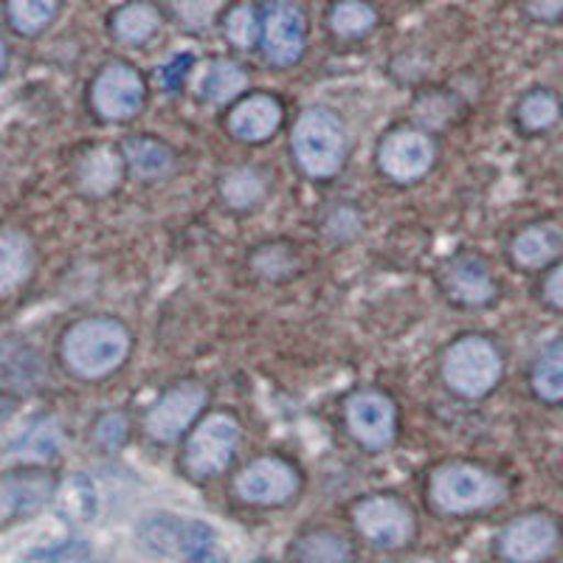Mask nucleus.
<instances>
[{
  "mask_svg": "<svg viewBox=\"0 0 563 563\" xmlns=\"http://www.w3.org/2000/svg\"><path fill=\"white\" fill-rule=\"evenodd\" d=\"M130 335L113 319H85L68 330L63 358L79 378H104L128 358Z\"/></svg>",
  "mask_w": 563,
  "mask_h": 563,
  "instance_id": "nucleus-1",
  "label": "nucleus"
},
{
  "mask_svg": "<svg viewBox=\"0 0 563 563\" xmlns=\"http://www.w3.org/2000/svg\"><path fill=\"white\" fill-rule=\"evenodd\" d=\"M344 130L330 110H305L294 128V153L310 178H333L344 164Z\"/></svg>",
  "mask_w": 563,
  "mask_h": 563,
  "instance_id": "nucleus-2",
  "label": "nucleus"
},
{
  "mask_svg": "<svg viewBox=\"0 0 563 563\" xmlns=\"http://www.w3.org/2000/svg\"><path fill=\"white\" fill-rule=\"evenodd\" d=\"M501 482L474 465H445L431 479V499L445 512L482 510L501 501Z\"/></svg>",
  "mask_w": 563,
  "mask_h": 563,
  "instance_id": "nucleus-3",
  "label": "nucleus"
},
{
  "mask_svg": "<svg viewBox=\"0 0 563 563\" xmlns=\"http://www.w3.org/2000/svg\"><path fill=\"white\" fill-rule=\"evenodd\" d=\"M442 375L454 391L465 397H482L499 384L501 355L499 350L485 339H462L445 355Z\"/></svg>",
  "mask_w": 563,
  "mask_h": 563,
  "instance_id": "nucleus-4",
  "label": "nucleus"
},
{
  "mask_svg": "<svg viewBox=\"0 0 563 563\" xmlns=\"http://www.w3.org/2000/svg\"><path fill=\"white\" fill-rule=\"evenodd\" d=\"M240 426L231 415H211L198 426L186 449V465L195 476L220 474L238 451Z\"/></svg>",
  "mask_w": 563,
  "mask_h": 563,
  "instance_id": "nucleus-5",
  "label": "nucleus"
},
{
  "mask_svg": "<svg viewBox=\"0 0 563 563\" xmlns=\"http://www.w3.org/2000/svg\"><path fill=\"white\" fill-rule=\"evenodd\" d=\"M206 389L200 384H186L173 386L167 395H161L155 400V406L147 415V431L153 440L173 442L184 434L189 426H192L195 417L200 415V409L206 406Z\"/></svg>",
  "mask_w": 563,
  "mask_h": 563,
  "instance_id": "nucleus-6",
  "label": "nucleus"
},
{
  "mask_svg": "<svg viewBox=\"0 0 563 563\" xmlns=\"http://www.w3.org/2000/svg\"><path fill=\"white\" fill-rule=\"evenodd\" d=\"M144 104V82L130 65L113 63L93 82V108L108 122H122L135 115Z\"/></svg>",
  "mask_w": 563,
  "mask_h": 563,
  "instance_id": "nucleus-7",
  "label": "nucleus"
},
{
  "mask_svg": "<svg viewBox=\"0 0 563 563\" xmlns=\"http://www.w3.org/2000/svg\"><path fill=\"white\" fill-rule=\"evenodd\" d=\"M380 169L397 184L422 178L434 164V141L417 130H395L380 144Z\"/></svg>",
  "mask_w": 563,
  "mask_h": 563,
  "instance_id": "nucleus-8",
  "label": "nucleus"
},
{
  "mask_svg": "<svg viewBox=\"0 0 563 563\" xmlns=\"http://www.w3.org/2000/svg\"><path fill=\"white\" fill-rule=\"evenodd\" d=\"M263 48L274 65H294L305 52V14L290 0H271L263 20Z\"/></svg>",
  "mask_w": 563,
  "mask_h": 563,
  "instance_id": "nucleus-9",
  "label": "nucleus"
},
{
  "mask_svg": "<svg viewBox=\"0 0 563 563\" xmlns=\"http://www.w3.org/2000/svg\"><path fill=\"white\" fill-rule=\"evenodd\" d=\"M346 426L366 449H386L395 440V406L380 391H358L346 404Z\"/></svg>",
  "mask_w": 563,
  "mask_h": 563,
  "instance_id": "nucleus-10",
  "label": "nucleus"
},
{
  "mask_svg": "<svg viewBox=\"0 0 563 563\" xmlns=\"http://www.w3.org/2000/svg\"><path fill=\"white\" fill-rule=\"evenodd\" d=\"M355 525L372 544L378 547L406 544L411 538V530H415L411 512L400 501L386 499V496L361 501L358 510H355Z\"/></svg>",
  "mask_w": 563,
  "mask_h": 563,
  "instance_id": "nucleus-11",
  "label": "nucleus"
},
{
  "mask_svg": "<svg viewBox=\"0 0 563 563\" xmlns=\"http://www.w3.org/2000/svg\"><path fill=\"white\" fill-rule=\"evenodd\" d=\"M299 487L294 467L282 460H256L240 474L238 490L245 501L251 505H282Z\"/></svg>",
  "mask_w": 563,
  "mask_h": 563,
  "instance_id": "nucleus-12",
  "label": "nucleus"
},
{
  "mask_svg": "<svg viewBox=\"0 0 563 563\" xmlns=\"http://www.w3.org/2000/svg\"><path fill=\"white\" fill-rule=\"evenodd\" d=\"M558 544V530L547 516H527L501 532V555L512 563L544 561Z\"/></svg>",
  "mask_w": 563,
  "mask_h": 563,
  "instance_id": "nucleus-13",
  "label": "nucleus"
},
{
  "mask_svg": "<svg viewBox=\"0 0 563 563\" xmlns=\"http://www.w3.org/2000/svg\"><path fill=\"white\" fill-rule=\"evenodd\" d=\"M141 541L158 555H195L211 541V530L195 521L153 519L141 527Z\"/></svg>",
  "mask_w": 563,
  "mask_h": 563,
  "instance_id": "nucleus-14",
  "label": "nucleus"
},
{
  "mask_svg": "<svg viewBox=\"0 0 563 563\" xmlns=\"http://www.w3.org/2000/svg\"><path fill=\"white\" fill-rule=\"evenodd\" d=\"M282 124V108L274 97L254 93L229 115V130L243 141H265Z\"/></svg>",
  "mask_w": 563,
  "mask_h": 563,
  "instance_id": "nucleus-15",
  "label": "nucleus"
},
{
  "mask_svg": "<svg viewBox=\"0 0 563 563\" xmlns=\"http://www.w3.org/2000/svg\"><path fill=\"white\" fill-rule=\"evenodd\" d=\"M449 290L462 305H485L493 296L496 285L490 279V271L485 268L476 256H460L449 268Z\"/></svg>",
  "mask_w": 563,
  "mask_h": 563,
  "instance_id": "nucleus-16",
  "label": "nucleus"
},
{
  "mask_svg": "<svg viewBox=\"0 0 563 563\" xmlns=\"http://www.w3.org/2000/svg\"><path fill=\"white\" fill-rule=\"evenodd\" d=\"M122 173H124L122 155L110 147L90 150L77 169L82 192L97 195V198L113 192L115 186H119V180H122Z\"/></svg>",
  "mask_w": 563,
  "mask_h": 563,
  "instance_id": "nucleus-17",
  "label": "nucleus"
},
{
  "mask_svg": "<svg viewBox=\"0 0 563 563\" xmlns=\"http://www.w3.org/2000/svg\"><path fill=\"white\" fill-rule=\"evenodd\" d=\"M52 479L43 474H9L3 479V519H14L18 512H32L48 499Z\"/></svg>",
  "mask_w": 563,
  "mask_h": 563,
  "instance_id": "nucleus-18",
  "label": "nucleus"
},
{
  "mask_svg": "<svg viewBox=\"0 0 563 563\" xmlns=\"http://www.w3.org/2000/svg\"><path fill=\"white\" fill-rule=\"evenodd\" d=\"M59 445H63V431H59V426L52 417H43V420L32 422V426L9 445V456L23 462H45L57 454Z\"/></svg>",
  "mask_w": 563,
  "mask_h": 563,
  "instance_id": "nucleus-19",
  "label": "nucleus"
},
{
  "mask_svg": "<svg viewBox=\"0 0 563 563\" xmlns=\"http://www.w3.org/2000/svg\"><path fill=\"white\" fill-rule=\"evenodd\" d=\"M563 245V234L561 229L555 225L544 223V225H530L516 238L512 243V256H516V263L525 265V268H538V265L550 263L552 256L561 251Z\"/></svg>",
  "mask_w": 563,
  "mask_h": 563,
  "instance_id": "nucleus-20",
  "label": "nucleus"
},
{
  "mask_svg": "<svg viewBox=\"0 0 563 563\" xmlns=\"http://www.w3.org/2000/svg\"><path fill=\"white\" fill-rule=\"evenodd\" d=\"M32 245H29L26 234L14 229L3 231V238H0V285L7 294L26 279L32 271Z\"/></svg>",
  "mask_w": 563,
  "mask_h": 563,
  "instance_id": "nucleus-21",
  "label": "nucleus"
},
{
  "mask_svg": "<svg viewBox=\"0 0 563 563\" xmlns=\"http://www.w3.org/2000/svg\"><path fill=\"white\" fill-rule=\"evenodd\" d=\"M124 155L135 178L153 180L173 169V153L153 139H130L124 144Z\"/></svg>",
  "mask_w": 563,
  "mask_h": 563,
  "instance_id": "nucleus-22",
  "label": "nucleus"
},
{
  "mask_svg": "<svg viewBox=\"0 0 563 563\" xmlns=\"http://www.w3.org/2000/svg\"><path fill=\"white\" fill-rule=\"evenodd\" d=\"M245 82H249V77L240 65L220 59V63H211L206 68L203 79H200V97L209 99V102H231L245 88Z\"/></svg>",
  "mask_w": 563,
  "mask_h": 563,
  "instance_id": "nucleus-23",
  "label": "nucleus"
},
{
  "mask_svg": "<svg viewBox=\"0 0 563 563\" xmlns=\"http://www.w3.org/2000/svg\"><path fill=\"white\" fill-rule=\"evenodd\" d=\"M158 12L150 3H128L113 20V32L122 43H144L158 29Z\"/></svg>",
  "mask_w": 563,
  "mask_h": 563,
  "instance_id": "nucleus-24",
  "label": "nucleus"
},
{
  "mask_svg": "<svg viewBox=\"0 0 563 563\" xmlns=\"http://www.w3.org/2000/svg\"><path fill=\"white\" fill-rule=\"evenodd\" d=\"M378 23V14L364 0H339L330 14V26L341 37H361Z\"/></svg>",
  "mask_w": 563,
  "mask_h": 563,
  "instance_id": "nucleus-25",
  "label": "nucleus"
},
{
  "mask_svg": "<svg viewBox=\"0 0 563 563\" xmlns=\"http://www.w3.org/2000/svg\"><path fill=\"white\" fill-rule=\"evenodd\" d=\"M59 0H9V20L20 34L43 32L57 14Z\"/></svg>",
  "mask_w": 563,
  "mask_h": 563,
  "instance_id": "nucleus-26",
  "label": "nucleus"
},
{
  "mask_svg": "<svg viewBox=\"0 0 563 563\" xmlns=\"http://www.w3.org/2000/svg\"><path fill=\"white\" fill-rule=\"evenodd\" d=\"M532 386L544 400H563V341L541 355L532 372Z\"/></svg>",
  "mask_w": 563,
  "mask_h": 563,
  "instance_id": "nucleus-27",
  "label": "nucleus"
},
{
  "mask_svg": "<svg viewBox=\"0 0 563 563\" xmlns=\"http://www.w3.org/2000/svg\"><path fill=\"white\" fill-rule=\"evenodd\" d=\"M263 195L265 180L263 175L254 173V169H234V173L223 180V198L225 203L234 206V209H251V206L263 200Z\"/></svg>",
  "mask_w": 563,
  "mask_h": 563,
  "instance_id": "nucleus-28",
  "label": "nucleus"
},
{
  "mask_svg": "<svg viewBox=\"0 0 563 563\" xmlns=\"http://www.w3.org/2000/svg\"><path fill=\"white\" fill-rule=\"evenodd\" d=\"M519 115H521V124H525L527 130H544L555 122L558 115H561V108H558V99L552 97V93H547V90H536V93H530V97L521 102Z\"/></svg>",
  "mask_w": 563,
  "mask_h": 563,
  "instance_id": "nucleus-29",
  "label": "nucleus"
},
{
  "mask_svg": "<svg viewBox=\"0 0 563 563\" xmlns=\"http://www.w3.org/2000/svg\"><path fill=\"white\" fill-rule=\"evenodd\" d=\"M301 563H346L350 550L341 538L333 536H313L308 538L299 550Z\"/></svg>",
  "mask_w": 563,
  "mask_h": 563,
  "instance_id": "nucleus-30",
  "label": "nucleus"
},
{
  "mask_svg": "<svg viewBox=\"0 0 563 563\" xmlns=\"http://www.w3.org/2000/svg\"><path fill=\"white\" fill-rule=\"evenodd\" d=\"M225 32H229L231 43L240 45V48H251L256 43V37L263 34V26H260V18L251 7H238L225 20Z\"/></svg>",
  "mask_w": 563,
  "mask_h": 563,
  "instance_id": "nucleus-31",
  "label": "nucleus"
},
{
  "mask_svg": "<svg viewBox=\"0 0 563 563\" xmlns=\"http://www.w3.org/2000/svg\"><path fill=\"white\" fill-rule=\"evenodd\" d=\"M124 434H128V422H124L122 415H108L99 420L97 426V440L102 442V449L113 451L124 442Z\"/></svg>",
  "mask_w": 563,
  "mask_h": 563,
  "instance_id": "nucleus-32",
  "label": "nucleus"
},
{
  "mask_svg": "<svg viewBox=\"0 0 563 563\" xmlns=\"http://www.w3.org/2000/svg\"><path fill=\"white\" fill-rule=\"evenodd\" d=\"M544 294H547V299H550L552 305H555V308H563V265L550 274V279H547Z\"/></svg>",
  "mask_w": 563,
  "mask_h": 563,
  "instance_id": "nucleus-33",
  "label": "nucleus"
},
{
  "mask_svg": "<svg viewBox=\"0 0 563 563\" xmlns=\"http://www.w3.org/2000/svg\"><path fill=\"white\" fill-rule=\"evenodd\" d=\"M530 9L536 18H555L563 12V0H530Z\"/></svg>",
  "mask_w": 563,
  "mask_h": 563,
  "instance_id": "nucleus-34",
  "label": "nucleus"
},
{
  "mask_svg": "<svg viewBox=\"0 0 563 563\" xmlns=\"http://www.w3.org/2000/svg\"><path fill=\"white\" fill-rule=\"evenodd\" d=\"M192 563H223V558L218 552H198V558Z\"/></svg>",
  "mask_w": 563,
  "mask_h": 563,
  "instance_id": "nucleus-35",
  "label": "nucleus"
}]
</instances>
